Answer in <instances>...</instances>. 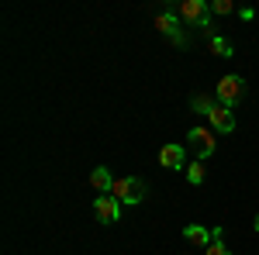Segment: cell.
Listing matches in <instances>:
<instances>
[{"mask_svg": "<svg viewBox=\"0 0 259 255\" xmlns=\"http://www.w3.org/2000/svg\"><path fill=\"white\" fill-rule=\"evenodd\" d=\"M159 166H166V169H187L190 162H187V145H177V141H169V145H162L159 148Z\"/></svg>", "mask_w": 259, "mask_h": 255, "instance_id": "6", "label": "cell"}, {"mask_svg": "<svg viewBox=\"0 0 259 255\" xmlns=\"http://www.w3.org/2000/svg\"><path fill=\"white\" fill-rule=\"evenodd\" d=\"M242 97H245V79L239 76V73H228V76L218 79V86H214V100H218L221 107H239Z\"/></svg>", "mask_w": 259, "mask_h": 255, "instance_id": "1", "label": "cell"}, {"mask_svg": "<svg viewBox=\"0 0 259 255\" xmlns=\"http://www.w3.org/2000/svg\"><path fill=\"white\" fill-rule=\"evenodd\" d=\"M207 121H211V128L221 131V135H232V131H235V114H232L228 107H221V104H214V111L207 114Z\"/></svg>", "mask_w": 259, "mask_h": 255, "instance_id": "8", "label": "cell"}, {"mask_svg": "<svg viewBox=\"0 0 259 255\" xmlns=\"http://www.w3.org/2000/svg\"><path fill=\"white\" fill-rule=\"evenodd\" d=\"M90 186L100 190V193H111V190H114V176H111V169H107V166H97V169L90 173Z\"/></svg>", "mask_w": 259, "mask_h": 255, "instance_id": "9", "label": "cell"}, {"mask_svg": "<svg viewBox=\"0 0 259 255\" xmlns=\"http://www.w3.org/2000/svg\"><path fill=\"white\" fill-rule=\"evenodd\" d=\"M183 24H197L200 31L211 38V4H204V0H183L177 7Z\"/></svg>", "mask_w": 259, "mask_h": 255, "instance_id": "2", "label": "cell"}, {"mask_svg": "<svg viewBox=\"0 0 259 255\" xmlns=\"http://www.w3.org/2000/svg\"><path fill=\"white\" fill-rule=\"evenodd\" d=\"M252 228H256V231H259V214H256V221H252Z\"/></svg>", "mask_w": 259, "mask_h": 255, "instance_id": "16", "label": "cell"}, {"mask_svg": "<svg viewBox=\"0 0 259 255\" xmlns=\"http://www.w3.org/2000/svg\"><path fill=\"white\" fill-rule=\"evenodd\" d=\"M232 11H235V4H232V0H214V4H211V14H232Z\"/></svg>", "mask_w": 259, "mask_h": 255, "instance_id": "14", "label": "cell"}, {"mask_svg": "<svg viewBox=\"0 0 259 255\" xmlns=\"http://www.w3.org/2000/svg\"><path fill=\"white\" fill-rule=\"evenodd\" d=\"M94 214H97L100 224H114V221L121 217V203H118V196L100 193L97 200H94Z\"/></svg>", "mask_w": 259, "mask_h": 255, "instance_id": "7", "label": "cell"}, {"mask_svg": "<svg viewBox=\"0 0 259 255\" xmlns=\"http://www.w3.org/2000/svg\"><path fill=\"white\" fill-rule=\"evenodd\" d=\"M211 52H218V56H225V59H228L235 48H232V41H225V38H218V35H211Z\"/></svg>", "mask_w": 259, "mask_h": 255, "instance_id": "13", "label": "cell"}, {"mask_svg": "<svg viewBox=\"0 0 259 255\" xmlns=\"http://www.w3.org/2000/svg\"><path fill=\"white\" fill-rule=\"evenodd\" d=\"M214 104H218V100H214V97H204V93H197V97L190 100V107L200 111V114H211V111H214Z\"/></svg>", "mask_w": 259, "mask_h": 255, "instance_id": "12", "label": "cell"}, {"mask_svg": "<svg viewBox=\"0 0 259 255\" xmlns=\"http://www.w3.org/2000/svg\"><path fill=\"white\" fill-rule=\"evenodd\" d=\"M111 196H118V203L135 207V203H142V200H145V179H139V176H121V179H114Z\"/></svg>", "mask_w": 259, "mask_h": 255, "instance_id": "4", "label": "cell"}, {"mask_svg": "<svg viewBox=\"0 0 259 255\" xmlns=\"http://www.w3.org/2000/svg\"><path fill=\"white\" fill-rule=\"evenodd\" d=\"M204 176H207V173H204V162H200V159H194V162L187 166V179H190L194 186H200V183H204Z\"/></svg>", "mask_w": 259, "mask_h": 255, "instance_id": "11", "label": "cell"}, {"mask_svg": "<svg viewBox=\"0 0 259 255\" xmlns=\"http://www.w3.org/2000/svg\"><path fill=\"white\" fill-rule=\"evenodd\" d=\"M156 28H159V35H166L173 45H180V48L187 45V35H183V18H180L177 7L159 11V14H156Z\"/></svg>", "mask_w": 259, "mask_h": 255, "instance_id": "3", "label": "cell"}, {"mask_svg": "<svg viewBox=\"0 0 259 255\" xmlns=\"http://www.w3.org/2000/svg\"><path fill=\"white\" fill-rule=\"evenodd\" d=\"M183 238H187V241H197V245L207 248V245L214 241V231H207L204 224H187V228H183Z\"/></svg>", "mask_w": 259, "mask_h": 255, "instance_id": "10", "label": "cell"}, {"mask_svg": "<svg viewBox=\"0 0 259 255\" xmlns=\"http://www.w3.org/2000/svg\"><path fill=\"white\" fill-rule=\"evenodd\" d=\"M187 148H194L200 162L207 156H214V148H218L214 128H190V131H187Z\"/></svg>", "mask_w": 259, "mask_h": 255, "instance_id": "5", "label": "cell"}, {"mask_svg": "<svg viewBox=\"0 0 259 255\" xmlns=\"http://www.w3.org/2000/svg\"><path fill=\"white\" fill-rule=\"evenodd\" d=\"M204 255H232V252H228V248L221 245V238H214V241L207 245V252H204Z\"/></svg>", "mask_w": 259, "mask_h": 255, "instance_id": "15", "label": "cell"}]
</instances>
